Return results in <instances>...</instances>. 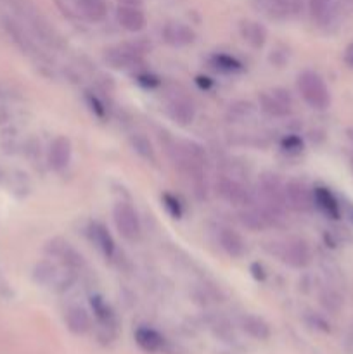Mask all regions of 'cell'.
Listing matches in <instances>:
<instances>
[{"instance_id": "obj_11", "label": "cell", "mask_w": 353, "mask_h": 354, "mask_svg": "<svg viewBox=\"0 0 353 354\" xmlns=\"http://www.w3.org/2000/svg\"><path fill=\"white\" fill-rule=\"evenodd\" d=\"M71 142L66 137H57L52 140L51 149H48V165L55 171H62L68 168L71 161Z\"/></svg>"}, {"instance_id": "obj_25", "label": "cell", "mask_w": 353, "mask_h": 354, "mask_svg": "<svg viewBox=\"0 0 353 354\" xmlns=\"http://www.w3.org/2000/svg\"><path fill=\"white\" fill-rule=\"evenodd\" d=\"M130 145H132V149H134V151L137 152V154L141 156L142 159H145V161L152 162V165H154V162L158 161V159H156L154 147H152L151 140H149V138L145 137V135H142V133H134V135H132V137H130Z\"/></svg>"}, {"instance_id": "obj_20", "label": "cell", "mask_w": 353, "mask_h": 354, "mask_svg": "<svg viewBox=\"0 0 353 354\" xmlns=\"http://www.w3.org/2000/svg\"><path fill=\"white\" fill-rule=\"evenodd\" d=\"M66 325L73 334L83 335L90 330L92 322H90L89 313L82 306H71L66 311Z\"/></svg>"}, {"instance_id": "obj_22", "label": "cell", "mask_w": 353, "mask_h": 354, "mask_svg": "<svg viewBox=\"0 0 353 354\" xmlns=\"http://www.w3.org/2000/svg\"><path fill=\"white\" fill-rule=\"evenodd\" d=\"M135 342L138 344V348H142L147 353L159 351L163 348V344H165L161 334L151 327H138L135 330Z\"/></svg>"}, {"instance_id": "obj_32", "label": "cell", "mask_w": 353, "mask_h": 354, "mask_svg": "<svg viewBox=\"0 0 353 354\" xmlns=\"http://www.w3.org/2000/svg\"><path fill=\"white\" fill-rule=\"evenodd\" d=\"M87 102H89L90 109H92V113H96L99 118H104L106 116V107H104V104L100 102L99 99H97L96 95H87Z\"/></svg>"}, {"instance_id": "obj_5", "label": "cell", "mask_w": 353, "mask_h": 354, "mask_svg": "<svg viewBox=\"0 0 353 354\" xmlns=\"http://www.w3.org/2000/svg\"><path fill=\"white\" fill-rule=\"evenodd\" d=\"M260 107L265 114L272 118H286L293 107V99L284 88H275L272 92H263L260 95Z\"/></svg>"}, {"instance_id": "obj_29", "label": "cell", "mask_w": 353, "mask_h": 354, "mask_svg": "<svg viewBox=\"0 0 353 354\" xmlns=\"http://www.w3.org/2000/svg\"><path fill=\"white\" fill-rule=\"evenodd\" d=\"M161 201H163V206L166 207V211H168L173 218H176V220H179V218H182V214H183L182 204H180V201L176 199L175 196H172V194H163Z\"/></svg>"}, {"instance_id": "obj_4", "label": "cell", "mask_w": 353, "mask_h": 354, "mask_svg": "<svg viewBox=\"0 0 353 354\" xmlns=\"http://www.w3.org/2000/svg\"><path fill=\"white\" fill-rule=\"evenodd\" d=\"M113 221L120 235L127 241L135 242L141 239L142 227L137 216V211L127 203H118L113 209Z\"/></svg>"}, {"instance_id": "obj_16", "label": "cell", "mask_w": 353, "mask_h": 354, "mask_svg": "<svg viewBox=\"0 0 353 354\" xmlns=\"http://www.w3.org/2000/svg\"><path fill=\"white\" fill-rule=\"evenodd\" d=\"M90 237H92V242L97 245V249H99L106 258H113L114 251H116V244H114L113 235L109 234L106 225L99 223V221H93V223L90 225Z\"/></svg>"}, {"instance_id": "obj_28", "label": "cell", "mask_w": 353, "mask_h": 354, "mask_svg": "<svg viewBox=\"0 0 353 354\" xmlns=\"http://www.w3.org/2000/svg\"><path fill=\"white\" fill-rule=\"evenodd\" d=\"M90 304H92V310H93V313H96L97 320L102 322L104 325L113 324L114 315H113V311H111V308L107 306L106 301L102 299V297L93 296L92 299H90Z\"/></svg>"}, {"instance_id": "obj_1", "label": "cell", "mask_w": 353, "mask_h": 354, "mask_svg": "<svg viewBox=\"0 0 353 354\" xmlns=\"http://www.w3.org/2000/svg\"><path fill=\"white\" fill-rule=\"evenodd\" d=\"M298 90L305 102L314 109L324 111L331 104V93H329L327 85L322 76L315 71H303L298 76Z\"/></svg>"}, {"instance_id": "obj_30", "label": "cell", "mask_w": 353, "mask_h": 354, "mask_svg": "<svg viewBox=\"0 0 353 354\" xmlns=\"http://www.w3.org/2000/svg\"><path fill=\"white\" fill-rule=\"evenodd\" d=\"M280 147H282V151L287 152V154H298V152L303 151V142H301V138L296 137V135H289V137L284 138Z\"/></svg>"}, {"instance_id": "obj_17", "label": "cell", "mask_w": 353, "mask_h": 354, "mask_svg": "<svg viewBox=\"0 0 353 354\" xmlns=\"http://www.w3.org/2000/svg\"><path fill=\"white\" fill-rule=\"evenodd\" d=\"M239 33H241L242 40L251 45L253 48H262L266 41V30L258 21H241V24H239Z\"/></svg>"}, {"instance_id": "obj_21", "label": "cell", "mask_w": 353, "mask_h": 354, "mask_svg": "<svg viewBox=\"0 0 353 354\" xmlns=\"http://www.w3.org/2000/svg\"><path fill=\"white\" fill-rule=\"evenodd\" d=\"M76 9L90 23H99L107 16L106 0H76Z\"/></svg>"}, {"instance_id": "obj_8", "label": "cell", "mask_w": 353, "mask_h": 354, "mask_svg": "<svg viewBox=\"0 0 353 354\" xmlns=\"http://www.w3.org/2000/svg\"><path fill=\"white\" fill-rule=\"evenodd\" d=\"M282 259L293 268H307L311 261L310 245L301 239H293L284 245Z\"/></svg>"}, {"instance_id": "obj_6", "label": "cell", "mask_w": 353, "mask_h": 354, "mask_svg": "<svg viewBox=\"0 0 353 354\" xmlns=\"http://www.w3.org/2000/svg\"><path fill=\"white\" fill-rule=\"evenodd\" d=\"M286 190V204L293 211L298 213H307L314 207V192L300 180H289L284 185Z\"/></svg>"}, {"instance_id": "obj_12", "label": "cell", "mask_w": 353, "mask_h": 354, "mask_svg": "<svg viewBox=\"0 0 353 354\" xmlns=\"http://www.w3.org/2000/svg\"><path fill=\"white\" fill-rule=\"evenodd\" d=\"M253 7L269 19L282 21L293 16V0H253Z\"/></svg>"}, {"instance_id": "obj_34", "label": "cell", "mask_w": 353, "mask_h": 354, "mask_svg": "<svg viewBox=\"0 0 353 354\" xmlns=\"http://www.w3.org/2000/svg\"><path fill=\"white\" fill-rule=\"evenodd\" d=\"M251 270H253V275H255L256 280H263V279H265V272H263V268L258 265V263H256V265H253Z\"/></svg>"}, {"instance_id": "obj_19", "label": "cell", "mask_w": 353, "mask_h": 354, "mask_svg": "<svg viewBox=\"0 0 353 354\" xmlns=\"http://www.w3.org/2000/svg\"><path fill=\"white\" fill-rule=\"evenodd\" d=\"M220 245L230 258H242L246 254L244 239L232 228H224L220 232Z\"/></svg>"}, {"instance_id": "obj_26", "label": "cell", "mask_w": 353, "mask_h": 354, "mask_svg": "<svg viewBox=\"0 0 353 354\" xmlns=\"http://www.w3.org/2000/svg\"><path fill=\"white\" fill-rule=\"evenodd\" d=\"M227 114L234 123H242V121H248L251 118H255L256 107L251 102H248V100H237V102L230 104Z\"/></svg>"}, {"instance_id": "obj_33", "label": "cell", "mask_w": 353, "mask_h": 354, "mask_svg": "<svg viewBox=\"0 0 353 354\" xmlns=\"http://www.w3.org/2000/svg\"><path fill=\"white\" fill-rule=\"evenodd\" d=\"M137 80L142 83V85H145V86H156L159 83L156 76L147 75V73H145V75H138Z\"/></svg>"}, {"instance_id": "obj_3", "label": "cell", "mask_w": 353, "mask_h": 354, "mask_svg": "<svg viewBox=\"0 0 353 354\" xmlns=\"http://www.w3.org/2000/svg\"><path fill=\"white\" fill-rule=\"evenodd\" d=\"M215 190H217V196L224 199L225 203L230 204V206L251 207L255 204L253 194L237 178H232V176H220L215 182Z\"/></svg>"}, {"instance_id": "obj_2", "label": "cell", "mask_w": 353, "mask_h": 354, "mask_svg": "<svg viewBox=\"0 0 353 354\" xmlns=\"http://www.w3.org/2000/svg\"><path fill=\"white\" fill-rule=\"evenodd\" d=\"M284 185H286V183L280 182L279 176L273 175V173H263V175L260 176L258 190L269 216H272V214L273 216H275V214H280L287 207Z\"/></svg>"}, {"instance_id": "obj_13", "label": "cell", "mask_w": 353, "mask_h": 354, "mask_svg": "<svg viewBox=\"0 0 353 354\" xmlns=\"http://www.w3.org/2000/svg\"><path fill=\"white\" fill-rule=\"evenodd\" d=\"M163 38L172 47H187V45L194 44L196 33L192 28L183 23H168L163 28Z\"/></svg>"}, {"instance_id": "obj_9", "label": "cell", "mask_w": 353, "mask_h": 354, "mask_svg": "<svg viewBox=\"0 0 353 354\" xmlns=\"http://www.w3.org/2000/svg\"><path fill=\"white\" fill-rule=\"evenodd\" d=\"M104 59L116 69H135L142 64V59L130 47H111L104 52Z\"/></svg>"}, {"instance_id": "obj_24", "label": "cell", "mask_w": 353, "mask_h": 354, "mask_svg": "<svg viewBox=\"0 0 353 354\" xmlns=\"http://www.w3.org/2000/svg\"><path fill=\"white\" fill-rule=\"evenodd\" d=\"M242 330L248 335H251L253 339H258V341H265L270 335V327L266 325L265 320H262L260 317L255 315H246L241 320Z\"/></svg>"}, {"instance_id": "obj_14", "label": "cell", "mask_w": 353, "mask_h": 354, "mask_svg": "<svg viewBox=\"0 0 353 354\" xmlns=\"http://www.w3.org/2000/svg\"><path fill=\"white\" fill-rule=\"evenodd\" d=\"M314 206H317L322 213L331 220H338L341 216V207L334 194L325 187H315L314 190Z\"/></svg>"}, {"instance_id": "obj_27", "label": "cell", "mask_w": 353, "mask_h": 354, "mask_svg": "<svg viewBox=\"0 0 353 354\" xmlns=\"http://www.w3.org/2000/svg\"><path fill=\"white\" fill-rule=\"evenodd\" d=\"M211 66L224 73H235V71H241L242 64L241 61H237L235 57L227 54H215L211 55Z\"/></svg>"}, {"instance_id": "obj_7", "label": "cell", "mask_w": 353, "mask_h": 354, "mask_svg": "<svg viewBox=\"0 0 353 354\" xmlns=\"http://www.w3.org/2000/svg\"><path fill=\"white\" fill-rule=\"evenodd\" d=\"M47 252L51 256H54V258H57L69 270H82L85 266L83 256L69 242L62 241V239H54V241L48 242Z\"/></svg>"}, {"instance_id": "obj_23", "label": "cell", "mask_w": 353, "mask_h": 354, "mask_svg": "<svg viewBox=\"0 0 353 354\" xmlns=\"http://www.w3.org/2000/svg\"><path fill=\"white\" fill-rule=\"evenodd\" d=\"M239 221L251 232H262L269 227V214L260 213L253 207H242L239 213Z\"/></svg>"}, {"instance_id": "obj_10", "label": "cell", "mask_w": 353, "mask_h": 354, "mask_svg": "<svg viewBox=\"0 0 353 354\" xmlns=\"http://www.w3.org/2000/svg\"><path fill=\"white\" fill-rule=\"evenodd\" d=\"M116 21L123 30L130 33H138L145 28V14L137 6H120L116 9Z\"/></svg>"}, {"instance_id": "obj_31", "label": "cell", "mask_w": 353, "mask_h": 354, "mask_svg": "<svg viewBox=\"0 0 353 354\" xmlns=\"http://www.w3.org/2000/svg\"><path fill=\"white\" fill-rule=\"evenodd\" d=\"M353 14V0H336L334 19H345Z\"/></svg>"}, {"instance_id": "obj_18", "label": "cell", "mask_w": 353, "mask_h": 354, "mask_svg": "<svg viewBox=\"0 0 353 354\" xmlns=\"http://www.w3.org/2000/svg\"><path fill=\"white\" fill-rule=\"evenodd\" d=\"M168 114L173 121H176L182 127H187L194 121L196 118V109H194L192 104L189 102L183 97H176L172 102L168 104Z\"/></svg>"}, {"instance_id": "obj_15", "label": "cell", "mask_w": 353, "mask_h": 354, "mask_svg": "<svg viewBox=\"0 0 353 354\" xmlns=\"http://www.w3.org/2000/svg\"><path fill=\"white\" fill-rule=\"evenodd\" d=\"M307 9L318 26H327L334 21L336 0H307Z\"/></svg>"}]
</instances>
